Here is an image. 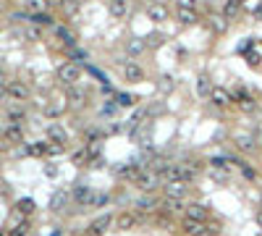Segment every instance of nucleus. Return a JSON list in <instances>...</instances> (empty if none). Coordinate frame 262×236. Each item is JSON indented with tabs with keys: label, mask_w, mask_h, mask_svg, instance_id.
<instances>
[{
	"label": "nucleus",
	"mask_w": 262,
	"mask_h": 236,
	"mask_svg": "<svg viewBox=\"0 0 262 236\" xmlns=\"http://www.w3.org/2000/svg\"><path fill=\"white\" fill-rule=\"evenodd\" d=\"M55 76H58V81L68 89V87H76L79 79H81V68L79 63H63V66H58V71H55Z\"/></svg>",
	"instance_id": "obj_1"
},
{
	"label": "nucleus",
	"mask_w": 262,
	"mask_h": 236,
	"mask_svg": "<svg viewBox=\"0 0 262 236\" xmlns=\"http://www.w3.org/2000/svg\"><path fill=\"white\" fill-rule=\"evenodd\" d=\"M231 97H233V105H236L241 113H255L257 111V100L252 97L244 87H233L231 89Z\"/></svg>",
	"instance_id": "obj_2"
},
{
	"label": "nucleus",
	"mask_w": 262,
	"mask_h": 236,
	"mask_svg": "<svg viewBox=\"0 0 262 236\" xmlns=\"http://www.w3.org/2000/svg\"><path fill=\"white\" fill-rule=\"evenodd\" d=\"M160 184H163V178L157 176L152 168H142V174H139L136 181H134V186H139V189H142V192H147V194H152Z\"/></svg>",
	"instance_id": "obj_3"
},
{
	"label": "nucleus",
	"mask_w": 262,
	"mask_h": 236,
	"mask_svg": "<svg viewBox=\"0 0 262 236\" xmlns=\"http://www.w3.org/2000/svg\"><path fill=\"white\" fill-rule=\"evenodd\" d=\"M113 226H116V231H131V229H136V226H139V213L136 210H121L116 215Z\"/></svg>",
	"instance_id": "obj_4"
},
{
	"label": "nucleus",
	"mask_w": 262,
	"mask_h": 236,
	"mask_svg": "<svg viewBox=\"0 0 262 236\" xmlns=\"http://www.w3.org/2000/svg\"><path fill=\"white\" fill-rule=\"evenodd\" d=\"M142 168H144L142 163H121V166H116V176L129 181V184H134L136 176L142 174Z\"/></svg>",
	"instance_id": "obj_5"
},
{
	"label": "nucleus",
	"mask_w": 262,
	"mask_h": 236,
	"mask_svg": "<svg viewBox=\"0 0 262 236\" xmlns=\"http://www.w3.org/2000/svg\"><path fill=\"white\" fill-rule=\"evenodd\" d=\"M184 218H189V221H196V223H207L210 221V210L199 202H192L184 207Z\"/></svg>",
	"instance_id": "obj_6"
},
{
	"label": "nucleus",
	"mask_w": 262,
	"mask_h": 236,
	"mask_svg": "<svg viewBox=\"0 0 262 236\" xmlns=\"http://www.w3.org/2000/svg\"><path fill=\"white\" fill-rule=\"evenodd\" d=\"M207 100H210V103H212L215 108H220V111H226V108H231V105H233L231 89H226V87H215V89H212V95H210Z\"/></svg>",
	"instance_id": "obj_7"
},
{
	"label": "nucleus",
	"mask_w": 262,
	"mask_h": 236,
	"mask_svg": "<svg viewBox=\"0 0 262 236\" xmlns=\"http://www.w3.org/2000/svg\"><path fill=\"white\" fill-rule=\"evenodd\" d=\"M73 202L76 205H81V207H92V202H95V189L92 186H84V184H79L76 189H73Z\"/></svg>",
	"instance_id": "obj_8"
},
{
	"label": "nucleus",
	"mask_w": 262,
	"mask_h": 236,
	"mask_svg": "<svg viewBox=\"0 0 262 236\" xmlns=\"http://www.w3.org/2000/svg\"><path fill=\"white\" fill-rule=\"evenodd\" d=\"M113 221H116V215H100V218H95V221H92L89 223V236H102V234H105L108 229H110V226H113Z\"/></svg>",
	"instance_id": "obj_9"
},
{
	"label": "nucleus",
	"mask_w": 262,
	"mask_h": 236,
	"mask_svg": "<svg viewBox=\"0 0 262 236\" xmlns=\"http://www.w3.org/2000/svg\"><path fill=\"white\" fill-rule=\"evenodd\" d=\"M124 79L131 81V84H139V81H144V68L136 60H126L124 63Z\"/></svg>",
	"instance_id": "obj_10"
},
{
	"label": "nucleus",
	"mask_w": 262,
	"mask_h": 236,
	"mask_svg": "<svg viewBox=\"0 0 262 236\" xmlns=\"http://www.w3.org/2000/svg\"><path fill=\"white\" fill-rule=\"evenodd\" d=\"M5 95L16 100V103H24L26 97H29V87L24 84V81H8L5 84Z\"/></svg>",
	"instance_id": "obj_11"
},
{
	"label": "nucleus",
	"mask_w": 262,
	"mask_h": 236,
	"mask_svg": "<svg viewBox=\"0 0 262 236\" xmlns=\"http://www.w3.org/2000/svg\"><path fill=\"white\" fill-rule=\"evenodd\" d=\"M134 210L139 213V215H155L157 210H160V202L152 197V194H144L142 199H136V207Z\"/></svg>",
	"instance_id": "obj_12"
},
{
	"label": "nucleus",
	"mask_w": 262,
	"mask_h": 236,
	"mask_svg": "<svg viewBox=\"0 0 262 236\" xmlns=\"http://www.w3.org/2000/svg\"><path fill=\"white\" fill-rule=\"evenodd\" d=\"M163 192H165V197L186 199V194H189V184H184V181H168V184H163Z\"/></svg>",
	"instance_id": "obj_13"
},
{
	"label": "nucleus",
	"mask_w": 262,
	"mask_h": 236,
	"mask_svg": "<svg viewBox=\"0 0 262 236\" xmlns=\"http://www.w3.org/2000/svg\"><path fill=\"white\" fill-rule=\"evenodd\" d=\"M184 199H173V197H163L160 202V213L165 215H184Z\"/></svg>",
	"instance_id": "obj_14"
},
{
	"label": "nucleus",
	"mask_w": 262,
	"mask_h": 236,
	"mask_svg": "<svg viewBox=\"0 0 262 236\" xmlns=\"http://www.w3.org/2000/svg\"><path fill=\"white\" fill-rule=\"evenodd\" d=\"M233 144H236V150H241V152H255L257 150V139L252 137V134H236L233 137Z\"/></svg>",
	"instance_id": "obj_15"
},
{
	"label": "nucleus",
	"mask_w": 262,
	"mask_h": 236,
	"mask_svg": "<svg viewBox=\"0 0 262 236\" xmlns=\"http://www.w3.org/2000/svg\"><path fill=\"white\" fill-rule=\"evenodd\" d=\"M66 103H68L71 108H81L87 105V92L79 87H68V92H66Z\"/></svg>",
	"instance_id": "obj_16"
},
{
	"label": "nucleus",
	"mask_w": 262,
	"mask_h": 236,
	"mask_svg": "<svg viewBox=\"0 0 262 236\" xmlns=\"http://www.w3.org/2000/svg\"><path fill=\"white\" fill-rule=\"evenodd\" d=\"M48 142H55V144H63L68 142V134H66V129L61 123H48Z\"/></svg>",
	"instance_id": "obj_17"
},
{
	"label": "nucleus",
	"mask_w": 262,
	"mask_h": 236,
	"mask_svg": "<svg viewBox=\"0 0 262 236\" xmlns=\"http://www.w3.org/2000/svg\"><path fill=\"white\" fill-rule=\"evenodd\" d=\"M108 13H110V19H126L129 16V0H110Z\"/></svg>",
	"instance_id": "obj_18"
},
{
	"label": "nucleus",
	"mask_w": 262,
	"mask_h": 236,
	"mask_svg": "<svg viewBox=\"0 0 262 236\" xmlns=\"http://www.w3.org/2000/svg\"><path fill=\"white\" fill-rule=\"evenodd\" d=\"M3 137H5V142H11V144H21L24 142V129L18 123H8L5 131H3Z\"/></svg>",
	"instance_id": "obj_19"
},
{
	"label": "nucleus",
	"mask_w": 262,
	"mask_h": 236,
	"mask_svg": "<svg viewBox=\"0 0 262 236\" xmlns=\"http://www.w3.org/2000/svg\"><path fill=\"white\" fill-rule=\"evenodd\" d=\"M147 16L152 19L155 24H163L165 19H168V5H163V3H152L147 8Z\"/></svg>",
	"instance_id": "obj_20"
},
{
	"label": "nucleus",
	"mask_w": 262,
	"mask_h": 236,
	"mask_svg": "<svg viewBox=\"0 0 262 236\" xmlns=\"http://www.w3.org/2000/svg\"><path fill=\"white\" fill-rule=\"evenodd\" d=\"M207 26H210V32H215V34H226L228 32V19L223 13H215V16H210Z\"/></svg>",
	"instance_id": "obj_21"
},
{
	"label": "nucleus",
	"mask_w": 262,
	"mask_h": 236,
	"mask_svg": "<svg viewBox=\"0 0 262 236\" xmlns=\"http://www.w3.org/2000/svg\"><path fill=\"white\" fill-rule=\"evenodd\" d=\"M55 37H58L66 48H76V34H73L71 29H66V26H55Z\"/></svg>",
	"instance_id": "obj_22"
},
{
	"label": "nucleus",
	"mask_w": 262,
	"mask_h": 236,
	"mask_svg": "<svg viewBox=\"0 0 262 236\" xmlns=\"http://www.w3.org/2000/svg\"><path fill=\"white\" fill-rule=\"evenodd\" d=\"M48 150H50V142H48V139H40V142H32L29 147H26V155H32V158H45V155H48Z\"/></svg>",
	"instance_id": "obj_23"
},
{
	"label": "nucleus",
	"mask_w": 262,
	"mask_h": 236,
	"mask_svg": "<svg viewBox=\"0 0 262 236\" xmlns=\"http://www.w3.org/2000/svg\"><path fill=\"white\" fill-rule=\"evenodd\" d=\"M212 89H215V81H212L207 74H202L199 79H196V92H199L202 97H210Z\"/></svg>",
	"instance_id": "obj_24"
},
{
	"label": "nucleus",
	"mask_w": 262,
	"mask_h": 236,
	"mask_svg": "<svg viewBox=\"0 0 262 236\" xmlns=\"http://www.w3.org/2000/svg\"><path fill=\"white\" fill-rule=\"evenodd\" d=\"M34 199L32 197H24V199H18V202H16V215L18 218H26V215H32L34 213Z\"/></svg>",
	"instance_id": "obj_25"
},
{
	"label": "nucleus",
	"mask_w": 262,
	"mask_h": 236,
	"mask_svg": "<svg viewBox=\"0 0 262 236\" xmlns=\"http://www.w3.org/2000/svg\"><path fill=\"white\" fill-rule=\"evenodd\" d=\"M68 199H71L68 192H55V194L50 197V210H53V213H61L63 207L68 205Z\"/></svg>",
	"instance_id": "obj_26"
},
{
	"label": "nucleus",
	"mask_w": 262,
	"mask_h": 236,
	"mask_svg": "<svg viewBox=\"0 0 262 236\" xmlns=\"http://www.w3.org/2000/svg\"><path fill=\"white\" fill-rule=\"evenodd\" d=\"M8 236H29V221H26V218H18L11 229H8Z\"/></svg>",
	"instance_id": "obj_27"
},
{
	"label": "nucleus",
	"mask_w": 262,
	"mask_h": 236,
	"mask_svg": "<svg viewBox=\"0 0 262 236\" xmlns=\"http://www.w3.org/2000/svg\"><path fill=\"white\" fill-rule=\"evenodd\" d=\"M176 16H179V21L186 24V26H192L199 21V16H196V11H189V8H176Z\"/></svg>",
	"instance_id": "obj_28"
},
{
	"label": "nucleus",
	"mask_w": 262,
	"mask_h": 236,
	"mask_svg": "<svg viewBox=\"0 0 262 236\" xmlns=\"http://www.w3.org/2000/svg\"><path fill=\"white\" fill-rule=\"evenodd\" d=\"M239 13H241V0H226V5H223V16L231 21V19H236Z\"/></svg>",
	"instance_id": "obj_29"
},
{
	"label": "nucleus",
	"mask_w": 262,
	"mask_h": 236,
	"mask_svg": "<svg viewBox=\"0 0 262 236\" xmlns=\"http://www.w3.org/2000/svg\"><path fill=\"white\" fill-rule=\"evenodd\" d=\"M233 166H236L239 171H241V176H244L247 181H257V171L249 166V163H244V160H233Z\"/></svg>",
	"instance_id": "obj_30"
},
{
	"label": "nucleus",
	"mask_w": 262,
	"mask_h": 236,
	"mask_svg": "<svg viewBox=\"0 0 262 236\" xmlns=\"http://www.w3.org/2000/svg\"><path fill=\"white\" fill-rule=\"evenodd\" d=\"M29 21L37 24V26H53V24H55L53 16H50L48 11H42V13H29Z\"/></svg>",
	"instance_id": "obj_31"
},
{
	"label": "nucleus",
	"mask_w": 262,
	"mask_h": 236,
	"mask_svg": "<svg viewBox=\"0 0 262 236\" xmlns=\"http://www.w3.org/2000/svg\"><path fill=\"white\" fill-rule=\"evenodd\" d=\"M71 160H73V166H89V150H87V147L76 150V152L71 155Z\"/></svg>",
	"instance_id": "obj_32"
},
{
	"label": "nucleus",
	"mask_w": 262,
	"mask_h": 236,
	"mask_svg": "<svg viewBox=\"0 0 262 236\" xmlns=\"http://www.w3.org/2000/svg\"><path fill=\"white\" fill-rule=\"evenodd\" d=\"M144 48H147V45L139 40V37H131V40L126 42V50L131 53V56H139V53H144Z\"/></svg>",
	"instance_id": "obj_33"
},
{
	"label": "nucleus",
	"mask_w": 262,
	"mask_h": 236,
	"mask_svg": "<svg viewBox=\"0 0 262 236\" xmlns=\"http://www.w3.org/2000/svg\"><path fill=\"white\" fill-rule=\"evenodd\" d=\"M116 103L121 108H134L136 105V97L134 95H126V92H116Z\"/></svg>",
	"instance_id": "obj_34"
},
{
	"label": "nucleus",
	"mask_w": 262,
	"mask_h": 236,
	"mask_svg": "<svg viewBox=\"0 0 262 236\" xmlns=\"http://www.w3.org/2000/svg\"><path fill=\"white\" fill-rule=\"evenodd\" d=\"M192 236H218V223H212V221H207L202 226L196 234H192Z\"/></svg>",
	"instance_id": "obj_35"
},
{
	"label": "nucleus",
	"mask_w": 262,
	"mask_h": 236,
	"mask_svg": "<svg viewBox=\"0 0 262 236\" xmlns=\"http://www.w3.org/2000/svg\"><path fill=\"white\" fill-rule=\"evenodd\" d=\"M48 0H26V13H42Z\"/></svg>",
	"instance_id": "obj_36"
},
{
	"label": "nucleus",
	"mask_w": 262,
	"mask_h": 236,
	"mask_svg": "<svg viewBox=\"0 0 262 236\" xmlns=\"http://www.w3.org/2000/svg\"><path fill=\"white\" fill-rule=\"evenodd\" d=\"M231 166H233V160H228V158H210V168H223V171H231Z\"/></svg>",
	"instance_id": "obj_37"
},
{
	"label": "nucleus",
	"mask_w": 262,
	"mask_h": 236,
	"mask_svg": "<svg viewBox=\"0 0 262 236\" xmlns=\"http://www.w3.org/2000/svg\"><path fill=\"white\" fill-rule=\"evenodd\" d=\"M210 176L215 181H220V184H226V181L231 178V171H223V168H210Z\"/></svg>",
	"instance_id": "obj_38"
},
{
	"label": "nucleus",
	"mask_w": 262,
	"mask_h": 236,
	"mask_svg": "<svg viewBox=\"0 0 262 236\" xmlns=\"http://www.w3.org/2000/svg\"><path fill=\"white\" fill-rule=\"evenodd\" d=\"M8 116H11V123H18V126H21V121L26 118L24 108H11V111H8Z\"/></svg>",
	"instance_id": "obj_39"
},
{
	"label": "nucleus",
	"mask_w": 262,
	"mask_h": 236,
	"mask_svg": "<svg viewBox=\"0 0 262 236\" xmlns=\"http://www.w3.org/2000/svg\"><path fill=\"white\" fill-rule=\"evenodd\" d=\"M108 194H95V202H92V207H102V205H108Z\"/></svg>",
	"instance_id": "obj_40"
},
{
	"label": "nucleus",
	"mask_w": 262,
	"mask_h": 236,
	"mask_svg": "<svg viewBox=\"0 0 262 236\" xmlns=\"http://www.w3.org/2000/svg\"><path fill=\"white\" fill-rule=\"evenodd\" d=\"M68 53H71V58H76V60H87V53L79 50V48H71Z\"/></svg>",
	"instance_id": "obj_41"
},
{
	"label": "nucleus",
	"mask_w": 262,
	"mask_h": 236,
	"mask_svg": "<svg viewBox=\"0 0 262 236\" xmlns=\"http://www.w3.org/2000/svg\"><path fill=\"white\" fill-rule=\"evenodd\" d=\"M116 108H118V103H110V100H108V105H102V113H105V116H113Z\"/></svg>",
	"instance_id": "obj_42"
},
{
	"label": "nucleus",
	"mask_w": 262,
	"mask_h": 236,
	"mask_svg": "<svg viewBox=\"0 0 262 236\" xmlns=\"http://www.w3.org/2000/svg\"><path fill=\"white\" fill-rule=\"evenodd\" d=\"M179 8H189V11H194V8H196V0H179Z\"/></svg>",
	"instance_id": "obj_43"
},
{
	"label": "nucleus",
	"mask_w": 262,
	"mask_h": 236,
	"mask_svg": "<svg viewBox=\"0 0 262 236\" xmlns=\"http://www.w3.org/2000/svg\"><path fill=\"white\" fill-rule=\"evenodd\" d=\"M26 37H29V40H40V37H42V32L32 26V29H26Z\"/></svg>",
	"instance_id": "obj_44"
},
{
	"label": "nucleus",
	"mask_w": 262,
	"mask_h": 236,
	"mask_svg": "<svg viewBox=\"0 0 262 236\" xmlns=\"http://www.w3.org/2000/svg\"><path fill=\"white\" fill-rule=\"evenodd\" d=\"M255 221H257V229H262V205H257V210H255Z\"/></svg>",
	"instance_id": "obj_45"
},
{
	"label": "nucleus",
	"mask_w": 262,
	"mask_h": 236,
	"mask_svg": "<svg viewBox=\"0 0 262 236\" xmlns=\"http://www.w3.org/2000/svg\"><path fill=\"white\" fill-rule=\"evenodd\" d=\"M247 63H249V66H257V63H260V56H257V53H249V56H247Z\"/></svg>",
	"instance_id": "obj_46"
},
{
	"label": "nucleus",
	"mask_w": 262,
	"mask_h": 236,
	"mask_svg": "<svg viewBox=\"0 0 262 236\" xmlns=\"http://www.w3.org/2000/svg\"><path fill=\"white\" fill-rule=\"evenodd\" d=\"M45 174H48V176H50V178H53V176H55V174H58V171H55V166H48V168H45Z\"/></svg>",
	"instance_id": "obj_47"
},
{
	"label": "nucleus",
	"mask_w": 262,
	"mask_h": 236,
	"mask_svg": "<svg viewBox=\"0 0 262 236\" xmlns=\"http://www.w3.org/2000/svg\"><path fill=\"white\" fill-rule=\"evenodd\" d=\"M5 84H8V81H5V71H3V68H0V89H3Z\"/></svg>",
	"instance_id": "obj_48"
},
{
	"label": "nucleus",
	"mask_w": 262,
	"mask_h": 236,
	"mask_svg": "<svg viewBox=\"0 0 262 236\" xmlns=\"http://www.w3.org/2000/svg\"><path fill=\"white\" fill-rule=\"evenodd\" d=\"M0 236H8V231H0Z\"/></svg>",
	"instance_id": "obj_49"
}]
</instances>
